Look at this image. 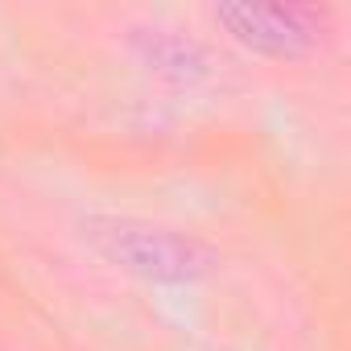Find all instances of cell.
<instances>
[{
    "instance_id": "obj_1",
    "label": "cell",
    "mask_w": 351,
    "mask_h": 351,
    "mask_svg": "<svg viewBox=\"0 0 351 351\" xmlns=\"http://www.w3.org/2000/svg\"><path fill=\"white\" fill-rule=\"evenodd\" d=\"M83 232L116 269L153 285H195L223 265L219 252L199 236L141 219H87Z\"/></svg>"
},
{
    "instance_id": "obj_2",
    "label": "cell",
    "mask_w": 351,
    "mask_h": 351,
    "mask_svg": "<svg viewBox=\"0 0 351 351\" xmlns=\"http://www.w3.org/2000/svg\"><path fill=\"white\" fill-rule=\"evenodd\" d=\"M215 25L244 50L273 58V62H298L310 58L326 34H330V13L310 9V5H248V0H223L211 9Z\"/></svg>"
},
{
    "instance_id": "obj_3",
    "label": "cell",
    "mask_w": 351,
    "mask_h": 351,
    "mask_svg": "<svg viewBox=\"0 0 351 351\" xmlns=\"http://www.w3.org/2000/svg\"><path fill=\"white\" fill-rule=\"evenodd\" d=\"M128 50L145 71H153L161 79H173V83H199V79L211 75L207 50L195 38H186L178 29H165V25L128 29Z\"/></svg>"
}]
</instances>
